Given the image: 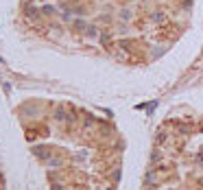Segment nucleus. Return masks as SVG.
<instances>
[{
    "instance_id": "nucleus-1",
    "label": "nucleus",
    "mask_w": 203,
    "mask_h": 190,
    "mask_svg": "<svg viewBox=\"0 0 203 190\" xmlns=\"http://www.w3.org/2000/svg\"><path fill=\"white\" fill-rule=\"evenodd\" d=\"M153 20H155V22H162V20H164V13H153Z\"/></svg>"
},
{
    "instance_id": "nucleus-2",
    "label": "nucleus",
    "mask_w": 203,
    "mask_h": 190,
    "mask_svg": "<svg viewBox=\"0 0 203 190\" xmlns=\"http://www.w3.org/2000/svg\"><path fill=\"white\" fill-rule=\"evenodd\" d=\"M120 18H122V20H129L131 13H129V11H120Z\"/></svg>"
},
{
    "instance_id": "nucleus-3",
    "label": "nucleus",
    "mask_w": 203,
    "mask_h": 190,
    "mask_svg": "<svg viewBox=\"0 0 203 190\" xmlns=\"http://www.w3.org/2000/svg\"><path fill=\"white\" fill-rule=\"evenodd\" d=\"M53 190H61V186H59V184H55V186H53Z\"/></svg>"
}]
</instances>
